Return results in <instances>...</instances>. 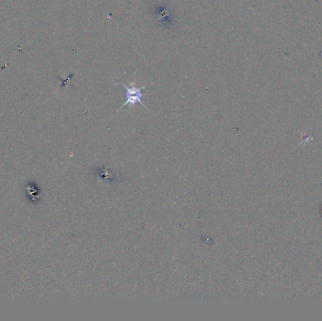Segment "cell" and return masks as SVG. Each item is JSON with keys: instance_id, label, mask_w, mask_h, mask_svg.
I'll use <instances>...</instances> for the list:
<instances>
[{"instance_id": "cell-1", "label": "cell", "mask_w": 322, "mask_h": 321, "mask_svg": "<svg viewBox=\"0 0 322 321\" xmlns=\"http://www.w3.org/2000/svg\"><path fill=\"white\" fill-rule=\"evenodd\" d=\"M121 85L125 89V98H126V100H125V102L124 103L123 106H122L121 109L126 107L127 105H132V106H134V105H137V104H140L142 107H146V106L142 102V99H143L142 89H143L144 87L138 88V86H135L133 83L128 87L123 82H121Z\"/></svg>"}]
</instances>
